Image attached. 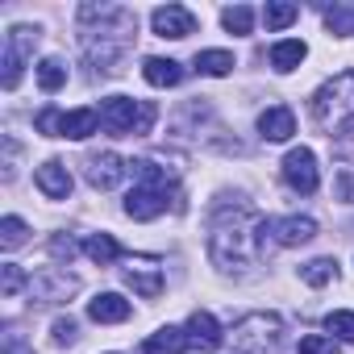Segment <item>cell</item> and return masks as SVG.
<instances>
[{
  "label": "cell",
  "mask_w": 354,
  "mask_h": 354,
  "mask_svg": "<svg viewBox=\"0 0 354 354\" xmlns=\"http://www.w3.org/2000/svg\"><path fill=\"white\" fill-rule=\"evenodd\" d=\"M271 238L279 246H304L317 238V221L313 217H279V221H271Z\"/></svg>",
  "instance_id": "7c38bea8"
},
{
  "label": "cell",
  "mask_w": 354,
  "mask_h": 354,
  "mask_svg": "<svg viewBox=\"0 0 354 354\" xmlns=\"http://www.w3.org/2000/svg\"><path fill=\"white\" fill-rule=\"evenodd\" d=\"M34 46H38V26H13V30H9V38H5V59H0V67H5V75H0L5 92L17 88L21 67H26V59L34 55Z\"/></svg>",
  "instance_id": "5b68a950"
},
{
  "label": "cell",
  "mask_w": 354,
  "mask_h": 354,
  "mask_svg": "<svg viewBox=\"0 0 354 354\" xmlns=\"http://www.w3.org/2000/svg\"><path fill=\"white\" fill-rule=\"evenodd\" d=\"M325 26H329V34H337V38L354 34V9H350V5H333V9L325 13Z\"/></svg>",
  "instance_id": "d4e9b609"
},
{
  "label": "cell",
  "mask_w": 354,
  "mask_h": 354,
  "mask_svg": "<svg viewBox=\"0 0 354 354\" xmlns=\"http://www.w3.org/2000/svg\"><path fill=\"white\" fill-rule=\"evenodd\" d=\"M50 254L71 263V259H75V242H67V238H55V242H50Z\"/></svg>",
  "instance_id": "d6a6232c"
},
{
  "label": "cell",
  "mask_w": 354,
  "mask_h": 354,
  "mask_svg": "<svg viewBox=\"0 0 354 354\" xmlns=\"http://www.w3.org/2000/svg\"><path fill=\"white\" fill-rule=\"evenodd\" d=\"M21 283H26V271H21L17 263H5V267H0V296H5V300H13V296L21 292Z\"/></svg>",
  "instance_id": "f1b7e54d"
},
{
  "label": "cell",
  "mask_w": 354,
  "mask_h": 354,
  "mask_svg": "<svg viewBox=\"0 0 354 354\" xmlns=\"http://www.w3.org/2000/svg\"><path fill=\"white\" fill-rule=\"evenodd\" d=\"M188 346H192L188 342V329H175V325H167V329H158V333H150L142 342L146 354H184Z\"/></svg>",
  "instance_id": "e0dca14e"
},
{
  "label": "cell",
  "mask_w": 354,
  "mask_h": 354,
  "mask_svg": "<svg viewBox=\"0 0 354 354\" xmlns=\"http://www.w3.org/2000/svg\"><path fill=\"white\" fill-rule=\"evenodd\" d=\"M63 84H67V67L59 59H42L38 63V88L42 92H59Z\"/></svg>",
  "instance_id": "603a6c76"
},
{
  "label": "cell",
  "mask_w": 354,
  "mask_h": 354,
  "mask_svg": "<svg viewBox=\"0 0 354 354\" xmlns=\"http://www.w3.org/2000/svg\"><path fill=\"white\" fill-rule=\"evenodd\" d=\"M234 346L242 354H279L283 346V321L275 313H250L234 325Z\"/></svg>",
  "instance_id": "277c9868"
},
{
  "label": "cell",
  "mask_w": 354,
  "mask_h": 354,
  "mask_svg": "<svg viewBox=\"0 0 354 354\" xmlns=\"http://www.w3.org/2000/svg\"><path fill=\"white\" fill-rule=\"evenodd\" d=\"M171 205V184H133V192L125 196V213L133 221H154L162 217Z\"/></svg>",
  "instance_id": "8992f818"
},
{
  "label": "cell",
  "mask_w": 354,
  "mask_h": 354,
  "mask_svg": "<svg viewBox=\"0 0 354 354\" xmlns=\"http://www.w3.org/2000/svg\"><path fill=\"white\" fill-rule=\"evenodd\" d=\"M259 133H263L267 142H288V138L296 133V117H292V109H288V104H271V109L259 117Z\"/></svg>",
  "instance_id": "5bb4252c"
},
{
  "label": "cell",
  "mask_w": 354,
  "mask_h": 354,
  "mask_svg": "<svg viewBox=\"0 0 354 354\" xmlns=\"http://www.w3.org/2000/svg\"><path fill=\"white\" fill-rule=\"evenodd\" d=\"M88 317L96 325H121V321H129V300L117 292H100L88 300Z\"/></svg>",
  "instance_id": "4fadbf2b"
},
{
  "label": "cell",
  "mask_w": 354,
  "mask_h": 354,
  "mask_svg": "<svg viewBox=\"0 0 354 354\" xmlns=\"http://www.w3.org/2000/svg\"><path fill=\"white\" fill-rule=\"evenodd\" d=\"M26 221L21 217H5V221H0V246H5V250H17L21 242H26Z\"/></svg>",
  "instance_id": "484cf974"
},
{
  "label": "cell",
  "mask_w": 354,
  "mask_h": 354,
  "mask_svg": "<svg viewBox=\"0 0 354 354\" xmlns=\"http://www.w3.org/2000/svg\"><path fill=\"white\" fill-rule=\"evenodd\" d=\"M150 26L158 38H188V34H196V13L184 5H162L150 13Z\"/></svg>",
  "instance_id": "ba28073f"
},
{
  "label": "cell",
  "mask_w": 354,
  "mask_h": 354,
  "mask_svg": "<svg viewBox=\"0 0 354 354\" xmlns=\"http://www.w3.org/2000/svg\"><path fill=\"white\" fill-rule=\"evenodd\" d=\"M325 329H329L337 342H354V313H346V308L329 313V317H325Z\"/></svg>",
  "instance_id": "83f0119b"
},
{
  "label": "cell",
  "mask_w": 354,
  "mask_h": 354,
  "mask_svg": "<svg viewBox=\"0 0 354 354\" xmlns=\"http://www.w3.org/2000/svg\"><path fill=\"white\" fill-rule=\"evenodd\" d=\"M304 55H308V46H304V42H296V38L275 42V46H271V67L288 75V71H296V67L304 63Z\"/></svg>",
  "instance_id": "d6986e66"
},
{
  "label": "cell",
  "mask_w": 354,
  "mask_h": 354,
  "mask_svg": "<svg viewBox=\"0 0 354 354\" xmlns=\"http://www.w3.org/2000/svg\"><path fill=\"white\" fill-rule=\"evenodd\" d=\"M313 121L329 138H350L354 133V71L333 75L313 92Z\"/></svg>",
  "instance_id": "7a4b0ae2"
},
{
  "label": "cell",
  "mask_w": 354,
  "mask_h": 354,
  "mask_svg": "<svg viewBox=\"0 0 354 354\" xmlns=\"http://www.w3.org/2000/svg\"><path fill=\"white\" fill-rule=\"evenodd\" d=\"M221 21H225V30H230V34H250L254 13H250L246 5H234V9H221Z\"/></svg>",
  "instance_id": "4316f807"
},
{
  "label": "cell",
  "mask_w": 354,
  "mask_h": 354,
  "mask_svg": "<svg viewBox=\"0 0 354 354\" xmlns=\"http://www.w3.org/2000/svg\"><path fill=\"white\" fill-rule=\"evenodd\" d=\"M296 354H342V350H337V337H325V333H308V337H300Z\"/></svg>",
  "instance_id": "f546056e"
},
{
  "label": "cell",
  "mask_w": 354,
  "mask_h": 354,
  "mask_svg": "<svg viewBox=\"0 0 354 354\" xmlns=\"http://www.w3.org/2000/svg\"><path fill=\"white\" fill-rule=\"evenodd\" d=\"M84 254H88L92 263L109 267V263H117V259H121V246H117V238H113V234H92V238L84 242Z\"/></svg>",
  "instance_id": "ffe728a7"
},
{
  "label": "cell",
  "mask_w": 354,
  "mask_h": 354,
  "mask_svg": "<svg viewBox=\"0 0 354 354\" xmlns=\"http://www.w3.org/2000/svg\"><path fill=\"white\" fill-rule=\"evenodd\" d=\"M267 234H271V225L246 201L242 205H221L209 221V254L225 271L250 267L254 250H259V242H267Z\"/></svg>",
  "instance_id": "6da1fadb"
},
{
  "label": "cell",
  "mask_w": 354,
  "mask_h": 354,
  "mask_svg": "<svg viewBox=\"0 0 354 354\" xmlns=\"http://www.w3.org/2000/svg\"><path fill=\"white\" fill-rule=\"evenodd\" d=\"M142 75H146L150 88H175V84L184 80V67L175 63V59H146L142 63Z\"/></svg>",
  "instance_id": "ac0fdd59"
},
{
  "label": "cell",
  "mask_w": 354,
  "mask_h": 354,
  "mask_svg": "<svg viewBox=\"0 0 354 354\" xmlns=\"http://www.w3.org/2000/svg\"><path fill=\"white\" fill-rule=\"evenodd\" d=\"M192 67H196L201 75H230V71H234V55H230V50H201V55L192 59Z\"/></svg>",
  "instance_id": "44dd1931"
},
{
  "label": "cell",
  "mask_w": 354,
  "mask_h": 354,
  "mask_svg": "<svg viewBox=\"0 0 354 354\" xmlns=\"http://www.w3.org/2000/svg\"><path fill=\"white\" fill-rule=\"evenodd\" d=\"M283 180H288V188L300 192V196H313V192H317L321 175H317V154H313L308 146L288 150V158H283Z\"/></svg>",
  "instance_id": "52a82bcc"
},
{
  "label": "cell",
  "mask_w": 354,
  "mask_h": 354,
  "mask_svg": "<svg viewBox=\"0 0 354 354\" xmlns=\"http://www.w3.org/2000/svg\"><path fill=\"white\" fill-rule=\"evenodd\" d=\"M125 283H129L138 296H146V300H154V296L162 292V275H158L154 263H129V267H125Z\"/></svg>",
  "instance_id": "9a60e30c"
},
{
  "label": "cell",
  "mask_w": 354,
  "mask_h": 354,
  "mask_svg": "<svg viewBox=\"0 0 354 354\" xmlns=\"http://www.w3.org/2000/svg\"><path fill=\"white\" fill-rule=\"evenodd\" d=\"M125 171H129V162H121V154H113V150L92 154V158H88V184H92L96 192H109V188H117V184L125 180Z\"/></svg>",
  "instance_id": "9c48e42d"
},
{
  "label": "cell",
  "mask_w": 354,
  "mask_h": 354,
  "mask_svg": "<svg viewBox=\"0 0 354 354\" xmlns=\"http://www.w3.org/2000/svg\"><path fill=\"white\" fill-rule=\"evenodd\" d=\"M50 333H55V346H67V342H75V321L71 317H59Z\"/></svg>",
  "instance_id": "1f68e13d"
},
{
  "label": "cell",
  "mask_w": 354,
  "mask_h": 354,
  "mask_svg": "<svg viewBox=\"0 0 354 354\" xmlns=\"http://www.w3.org/2000/svg\"><path fill=\"white\" fill-rule=\"evenodd\" d=\"M34 184H38V192H42L46 201H67V196H71V171H67L59 158H50V162H42V167L34 171Z\"/></svg>",
  "instance_id": "30bf717a"
},
{
  "label": "cell",
  "mask_w": 354,
  "mask_h": 354,
  "mask_svg": "<svg viewBox=\"0 0 354 354\" xmlns=\"http://www.w3.org/2000/svg\"><path fill=\"white\" fill-rule=\"evenodd\" d=\"M158 109L150 100H129V96H104L100 100V125L113 138H142L154 129Z\"/></svg>",
  "instance_id": "3957f363"
},
{
  "label": "cell",
  "mask_w": 354,
  "mask_h": 354,
  "mask_svg": "<svg viewBox=\"0 0 354 354\" xmlns=\"http://www.w3.org/2000/svg\"><path fill=\"white\" fill-rule=\"evenodd\" d=\"M300 279H304L308 288H325V283L337 279V263H333V259H313V263L300 267Z\"/></svg>",
  "instance_id": "7402d4cb"
},
{
  "label": "cell",
  "mask_w": 354,
  "mask_h": 354,
  "mask_svg": "<svg viewBox=\"0 0 354 354\" xmlns=\"http://www.w3.org/2000/svg\"><path fill=\"white\" fill-rule=\"evenodd\" d=\"M34 125H38V133H46V138H63V109H42Z\"/></svg>",
  "instance_id": "4dcf8cb0"
},
{
  "label": "cell",
  "mask_w": 354,
  "mask_h": 354,
  "mask_svg": "<svg viewBox=\"0 0 354 354\" xmlns=\"http://www.w3.org/2000/svg\"><path fill=\"white\" fill-rule=\"evenodd\" d=\"M296 17H300V9H296V5H267V9H263V21H267V30H271V34H275V30H288Z\"/></svg>",
  "instance_id": "cb8c5ba5"
},
{
  "label": "cell",
  "mask_w": 354,
  "mask_h": 354,
  "mask_svg": "<svg viewBox=\"0 0 354 354\" xmlns=\"http://www.w3.org/2000/svg\"><path fill=\"white\" fill-rule=\"evenodd\" d=\"M188 342H192L196 350H221L225 333H221V325H217V317H213V313L196 308V313L188 317Z\"/></svg>",
  "instance_id": "8fae6325"
},
{
  "label": "cell",
  "mask_w": 354,
  "mask_h": 354,
  "mask_svg": "<svg viewBox=\"0 0 354 354\" xmlns=\"http://www.w3.org/2000/svg\"><path fill=\"white\" fill-rule=\"evenodd\" d=\"M5 354H34V350H30V346H21L17 337H9V346H5Z\"/></svg>",
  "instance_id": "836d02e7"
},
{
  "label": "cell",
  "mask_w": 354,
  "mask_h": 354,
  "mask_svg": "<svg viewBox=\"0 0 354 354\" xmlns=\"http://www.w3.org/2000/svg\"><path fill=\"white\" fill-rule=\"evenodd\" d=\"M96 129H100V109H71V113H63V138L84 142Z\"/></svg>",
  "instance_id": "2e32d148"
}]
</instances>
